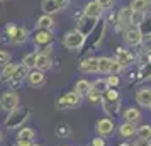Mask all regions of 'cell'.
<instances>
[{"mask_svg":"<svg viewBox=\"0 0 151 146\" xmlns=\"http://www.w3.org/2000/svg\"><path fill=\"white\" fill-rule=\"evenodd\" d=\"M29 116H31V109L19 105L17 109H14L12 112H9L4 126H5V129H9V131H17V129H21L22 126L26 124V121L29 119Z\"/></svg>","mask_w":151,"mask_h":146,"instance_id":"obj_1","label":"cell"},{"mask_svg":"<svg viewBox=\"0 0 151 146\" xmlns=\"http://www.w3.org/2000/svg\"><path fill=\"white\" fill-rule=\"evenodd\" d=\"M87 41V36H83L80 31H70L66 32V36L63 37V44H65V48L66 49H71V51H76V49H80L85 44Z\"/></svg>","mask_w":151,"mask_h":146,"instance_id":"obj_2","label":"cell"},{"mask_svg":"<svg viewBox=\"0 0 151 146\" xmlns=\"http://www.w3.org/2000/svg\"><path fill=\"white\" fill-rule=\"evenodd\" d=\"M80 102H82V95H78L75 90H71V92H66L65 95H61L56 100V109H60V111L73 109V107H78Z\"/></svg>","mask_w":151,"mask_h":146,"instance_id":"obj_3","label":"cell"},{"mask_svg":"<svg viewBox=\"0 0 151 146\" xmlns=\"http://www.w3.org/2000/svg\"><path fill=\"white\" fill-rule=\"evenodd\" d=\"M19 93L14 90H9L5 93H2V97H0V109L5 112H12L14 109L19 107Z\"/></svg>","mask_w":151,"mask_h":146,"instance_id":"obj_4","label":"cell"},{"mask_svg":"<svg viewBox=\"0 0 151 146\" xmlns=\"http://www.w3.org/2000/svg\"><path fill=\"white\" fill-rule=\"evenodd\" d=\"M46 73L44 71H39V70H29L27 77H26V83L29 85V87H32V88H41V87H44L46 85Z\"/></svg>","mask_w":151,"mask_h":146,"instance_id":"obj_5","label":"cell"},{"mask_svg":"<svg viewBox=\"0 0 151 146\" xmlns=\"http://www.w3.org/2000/svg\"><path fill=\"white\" fill-rule=\"evenodd\" d=\"M32 41H34V44L39 46V48L51 44V41H53V32H51V29H37L36 34L32 36Z\"/></svg>","mask_w":151,"mask_h":146,"instance_id":"obj_6","label":"cell"},{"mask_svg":"<svg viewBox=\"0 0 151 146\" xmlns=\"http://www.w3.org/2000/svg\"><path fill=\"white\" fill-rule=\"evenodd\" d=\"M95 131H97V134L102 136V138L112 136V132H114V121H110L109 117H104V119H100V121H97Z\"/></svg>","mask_w":151,"mask_h":146,"instance_id":"obj_7","label":"cell"},{"mask_svg":"<svg viewBox=\"0 0 151 146\" xmlns=\"http://www.w3.org/2000/svg\"><path fill=\"white\" fill-rule=\"evenodd\" d=\"M27 73H29V68L26 66V65H15V70H14V73H12V78L9 80V83L12 85H21L24 80H26V77H27Z\"/></svg>","mask_w":151,"mask_h":146,"instance_id":"obj_8","label":"cell"},{"mask_svg":"<svg viewBox=\"0 0 151 146\" xmlns=\"http://www.w3.org/2000/svg\"><path fill=\"white\" fill-rule=\"evenodd\" d=\"M34 68L39 70V71H49L53 68V60L51 56L48 55H42V53H36V63H34Z\"/></svg>","mask_w":151,"mask_h":146,"instance_id":"obj_9","label":"cell"},{"mask_svg":"<svg viewBox=\"0 0 151 146\" xmlns=\"http://www.w3.org/2000/svg\"><path fill=\"white\" fill-rule=\"evenodd\" d=\"M27 39H29V31L27 29L22 27V26H15V31L12 32V36H10V42L21 46V44H24V42H27Z\"/></svg>","mask_w":151,"mask_h":146,"instance_id":"obj_10","label":"cell"},{"mask_svg":"<svg viewBox=\"0 0 151 146\" xmlns=\"http://www.w3.org/2000/svg\"><path fill=\"white\" fill-rule=\"evenodd\" d=\"M95 21L93 17H87V15H83L82 19L78 21V26H76V31H80L83 36H88L93 29H95Z\"/></svg>","mask_w":151,"mask_h":146,"instance_id":"obj_11","label":"cell"},{"mask_svg":"<svg viewBox=\"0 0 151 146\" xmlns=\"http://www.w3.org/2000/svg\"><path fill=\"white\" fill-rule=\"evenodd\" d=\"M141 39H143V32H141L139 29H136V27L127 29V31L124 32V42L129 44V46H136V44H139Z\"/></svg>","mask_w":151,"mask_h":146,"instance_id":"obj_12","label":"cell"},{"mask_svg":"<svg viewBox=\"0 0 151 146\" xmlns=\"http://www.w3.org/2000/svg\"><path fill=\"white\" fill-rule=\"evenodd\" d=\"M102 10L104 9L97 4V0H92L88 2L85 9H83V15H87V17H93V19H99L100 15H102Z\"/></svg>","mask_w":151,"mask_h":146,"instance_id":"obj_13","label":"cell"},{"mask_svg":"<svg viewBox=\"0 0 151 146\" xmlns=\"http://www.w3.org/2000/svg\"><path fill=\"white\" fill-rule=\"evenodd\" d=\"M80 71H85V73H99V66H97V58H87V60H82L80 65H78Z\"/></svg>","mask_w":151,"mask_h":146,"instance_id":"obj_14","label":"cell"},{"mask_svg":"<svg viewBox=\"0 0 151 146\" xmlns=\"http://www.w3.org/2000/svg\"><path fill=\"white\" fill-rule=\"evenodd\" d=\"M36 138V131L32 127H24L17 129V141H34Z\"/></svg>","mask_w":151,"mask_h":146,"instance_id":"obj_15","label":"cell"},{"mask_svg":"<svg viewBox=\"0 0 151 146\" xmlns=\"http://www.w3.org/2000/svg\"><path fill=\"white\" fill-rule=\"evenodd\" d=\"M136 100L139 105L143 107H150L151 104V88H143L136 93Z\"/></svg>","mask_w":151,"mask_h":146,"instance_id":"obj_16","label":"cell"},{"mask_svg":"<svg viewBox=\"0 0 151 146\" xmlns=\"http://www.w3.org/2000/svg\"><path fill=\"white\" fill-rule=\"evenodd\" d=\"M53 27H55V21L49 14H42L36 21V29H53Z\"/></svg>","mask_w":151,"mask_h":146,"instance_id":"obj_17","label":"cell"},{"mask_svg":"<svg viewBox=\"0 0 151 146\" xmlns=\"http://www.w3.org/2000/svg\"><path fill=\"white\" fill-rule=\"evenodd\" d=\"M107 88H109V85H107V82H105V78H99V80L90 82V92H95V93L104 95Z\"/></svg>","mask_w":151,"mask_h":146,"instance_id":"obj_18","label":"cell"},{"mask_svg":"<svg viewBox=\"0 0 151 146\" xmlns=\"http://www.w3.org/2000/svg\"><path fill=\"white\" fill-rule=\"evenodd\" d=\"M136 124H132V122H124V124H121V127H119V134L122 136V138H132L134 134H136Z\"/></svg>","mask_w":151,"mask_h":146,"instance_id":"obj_19","label":"cell"},{"mask_svg":"<svg viewBox=\"0 0 151 146\" xmlns=\"http://www.w3.org/2000/svg\"><path fill=\"white\" fill-rule=\"evenodd\" d=\"M41 9L44 14H56V12H60L61 9L58 7V4H56V0H41Z\"/></svg>","mask_w":151,"mask_h":146,"instance_id":"obj_20","label":"cell"},{"mask_svg":"<svg viewBox=\"0 0 151 146\" xmlns=\"http://www.w3.org/2000/svg\"><path fill=\"white\" fill-rule=\"evenodd\" d=\"M73 90L78 93V95H82V97H87L90 93V82L88 80H85V78H82V80H78L75 83V88Z\"/></svg>","mask_w":151,"mask_h":146,"instance_id":"obj_21","label":"cell"},{"mask_svg":"<svg viewBox=\"0 0 151 146\" xmlns=\"http://www.w3.org/2000/svg\"><path fill=\"white\" fill-rule=\"evenodd\" d=\"M124 119H126V122L136 124V122H139V119H141V114H139V111H137L136 107H129V109L124 111Z\"/></svg>","mask_w":151,"mask_h":146,"instance_id":"obj_22","label":"cell"},{"mask_svg":"<svg viewBox=\"0 0 151 146\" xmlns=\"http://www.w3.org/2000/svg\"><path fill=\"white\" fill-rule=\"evenodd\" d=\"M15 70V63H7V65H4L2 66V71H0V78H2V82H9L10 78H12V73H14Z\"/></svg>","mask_w":151,"mask_h":146,"instance_id":"obj_23","label":"cell"},{"mask_svg":"<svg viewBox=\"0 0 151 146\" xmlns=\"http://www.w3.org/2000/svg\"><path fill=\"white\" fill-rule=\"evenodd\" d=\"M110 58L102 56V58H97V66H99V73H109L110 70Z\"/></svg>","mask_w":151,"mask_h":146,"instance_id":"obj_24","label":"cell"},{"mask_svg":"<svg viewBox=\"0 0 151 146\" xmlns=\"http://www.w3.org/2000/svg\"><path fill=\"white\" fill-rule=\"evenodd\" d=\"M148 5H150L148 0H132L131 9H132L134 12H146V10H148Z\"/></svg>","mask_w":151,"mask_h":146,"instance_id":"obj_25","label":"cell"},{"mask_svg":"<svg viewBox=\"0 0 151 146\" xmlns=\"http://www.w3.org/2000/svg\"><path fill=\"white\" fill-rule=\"evenodd\" d=\"M131 14H132V9L131 7H124L121 10V14H119V22L122 24V26H127L131 21Z\"/></svg>","mask_w":151,"mask_h":146,"instance_id":"obj_26","label":"cell"},{"mask_svg":"<svg viewBox=\"0 0 151 146\" xmlns=\"http://www.w3.org/2000/svg\"><path fill=\"white\" fill-rule=\"evenodd\" d=\"M136 134L139 139H151V126H141L136 129Z\"/></svg>","mask_w":151,"mask_h":146,"instance_id":"obj_27","label":"cell"},{"mask_svg":"<svg viewBox=\"0 0 151 146\" xmlns=\"http://www.w3.org/2000/svg\"><path fill=\"white\" fill-rule=\"evenodd\" d=\"M104 95H105V102H119V92L110 88V87L105 90Z\"/></svg>","mask_w":151,"mask_h":146,"instance_id":"obj_28","label":"cell"},{"mask_svg":"<svg viewBox=\"0 0 151 146\" xmlns=\"http://www.w3.org/2000/svg\"><path fill=\"white\" fill-rule=\"evenodd\" d=\"M56 136H58V138H68L70 136V126L68 124H58L56 126Z\"/></svg>","mask_w":151,"mask_h":146,"instance_id":"obj_29","label":"cell"},{"mask_svg":"<svg viewBox=\"0 0 151 146\" xmlns=\"http://www.w3.org/2000/svg\"><path fill=\"white\" fill-rule=\"evenodd\" d=\"M143 14H144V12H134V10H132L129 24H132V26H141V22L144 21V15Z\"/></svg>","mask_w":151,"mask_h":146,"instance_id":"obj_30","label":"cell"},{"mask_svg":"<svg viewBox=\"0 0 151 146\" xmlns=\"http://www.w3.org/2000/svg\"><path fill=\"white\" fill-rule=\"evenodd\" d=\"M122 68H124V65L119 61V60H112V61H110V70H109V73H112V75H119Z\"/></svg>","mask_w":151,"mask_h":146,"instance_id":"obj_31","label":"cell"},{"mask_svg":"<svg viewBox=\"0 0 151 146\" xmlns=\"http://www.w3.org/2000/svg\"><path fill=\"white\" fill-rule=\"evenodd\" d=\"M34 63H36V53H29V55H26L24 60H22V65H26L29 70L34 68Z\"/></svg>","mask_w":151,"mask_h":146,"instance_id":"obj_32","label":"cell"},{"mask_svg":"<svg viewBox=\"0 0 151 146\" xmlns=\"http://www.w3.org/2000/svg\"><path fill=\"white\" fill-rule=\"evenodd\" d=\"M12 61V55L9 53V51H4V49H0V66H4V65H7V63Z\"/></svg>","mask_w":151,"mask_h":146,"instance_id":"obj_33","label":"cell"},{"mask_svg":"<svg viewBox=\"0 0 151 146\" xmlns=\"http://www.w3.org/2000/svg\"><path fill=\"white\" fill-rule=\"evenodd\" d=\"M105 82H107V85H109V87H117L121 80H119V77H117V75H112V73H110V77L105 78Z\"/></svg>","mask_w":151,"mask_h":146,"instance_id":"obj_34","label":"cell"},{"mask_svg":"<svg viewBox=\"0 0 151 146\" xmlns=\"http://www.w3.org/2000/svg\"><path fill=\"white\" fill-rule=\"evenodd\" d=\"M90 146H105V141H104L102 136H97V138L92 139V143H90Z\"/></svg>","mask_w":151,"mask_h":146,"instance_id":"obj_35","label":"cell"},{"mask_svg":"<svg viewBox=\"0 0 151 146\" xmlns=\"http://www.w3.org/2000/svg\"><path fill=\"white\" fill-rule=\"evenodd\" d=\"M97 4H99L102 9H109V7H112L114 0H97Z\"/></svg>","mask_w":151,"mask_h":146,"instance_id":"obj_36","label":"cell"},{"mask_svg":"<svg viewBox=\"0 0 151 146\" xmlns=\"http://www.w3.org/2000/svg\"><path fill=\"white\" fill-rule=\"evenodd\" d=\"M87 97H88L92 102H100V100H102V95H100V93H95V92H90Z\"/></svg>","mask_w":151,"mask_h":146,"instance_id":"obj_37","label":"cell"},{"mask_svg":"<svg viewBox=\"0 0 151 146\" xmlns=\"http://www.w3.org/2000/svg\"><path fill=\"white\" fill-rule=\"evenodd\" d=\"M134 146H151V143H150V139H137L134 143Z\"/></svg>","mask_w":151,"mask_h":146,"instance_id":"obj_38","label":"cell"},{"mask_svg":"<svg viewBox=\"0 0 151 146\" xmlns=\"http://www.w3.org/2000/svg\"><path fill=\"white\" fill-rule=\"evenodd\" d=\"M56 4H58V7L63 10V9H66L70 5V0H56Z\"/></svg>","mask_w":151,"mask_h":146,"instance_id":"obj_39","label":"cell"},{"mask_svg":"<svg viewBox=\"0 0 151 146\" xmlns=\"http://www.w3.org/2000/svg\"><path fill=\"white\" fill-rule=\"evenodd\" d=\"M4 141V134H2V131H0V143Z\"/></svg>","mask_w":151,"mask_h":146,"instance_id":"obj_40","label":"cell"},{"mask_svg":"<svg viewBox=\"0 0 151 146\" xmlns=\"http://www.w3.org/2000/svg\"><path fill=\"white\" fill-rule=\"evenodd\" d=\"M119 146H131V145H127V143H122V145H119Z\"/></svg>","mask_w":151,"mask_h":146,"instance_id":"obj_41","label":"cell"},{"mask_svg":"<svg viewBox=\"0 0 151 146\" xmlns=\"http://www.w3.org/2000/svg\"><path fill=\"white\" fill-rule=\"evenodd\" d=\"M34 146H39V145H36V143H34Z\"/></svg>","mask_w":151,"mask_h":146,"instance_id":"obj_42","label":"cell"},{"mask_svg":"<svg viewBox=\"0 0 151 146\" xmlns=\"http://www.w3.org/2000/svg\"><path fill=\"white\" fill-rule=\"evenodd\" d=\"M0 2H4V0H0Z\"/></svg>","mask_w":151,"mask_h":146,"instance_id":"obj_43","label":"cell"},{"mask_svg":"<svg viewBox=\"0 0 151 146\" xmlns=\"http://www.w3.org/2000/svg\"><path fill=\"white\" fill-rule=\"evenodd\" d=\"M150 107H151V104H150Z\"/></svg>","mask_w":151,"mask_h":146,"instance_id":"obj_44","label":"cell"}]
</instances>
